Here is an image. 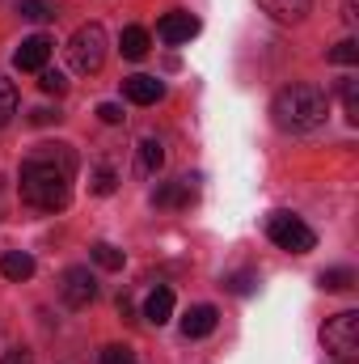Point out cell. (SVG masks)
<instances>
[{"label": "cell", "mask_w": 359, "mask_h": 364, "mask_svg": "<svg viewBox=\"0 0 359 364\" xmlns=\"http://www.w3.org/2000/svg\"><path fill=\"white\" fill-rule=\"evenodd\" d=\"M55 119H60V114H55V110H47V106L30 110V123H34V127H47V123H55Z\"/></svg>", "instance_id": "28"}, {"label": "cell", "mask_w": 359, "mask_h": 364, "mask_svg": "<svg viewBox=\"0 0 359 364\" xmlns=\"http://www.w3.org/2000/svg\"><path fill=\"white\" fill-rule=\"evenodd\" d=\"M148 47H153V38H148L144 26H127V30L118 34V51H123V60H144Z\"/></svg>", "instance_id": "13"}, {"label": "cell", "mask_w": 359, "mask_h": 364, "mask_svg": "<svg viewBox=\"0 0 359 364\" xmlns=\"http://www.w3.org/2000/svg\"><path fill=\"white\" fill-rule=\"evenodd\" d=\"M161 166H165V149L157 140H140V170L144 174H157Z\"/></svg>", "instance_id": "17"}, {"label": "cell", "mask_w": 359, "mask_h": 364, "mask_svg": "<svg viewBox=\"0 0 359 364\" xmlns=\"http://www.w3.org/2000/svg\"><path fill=\"white\" fill-rule=\"evenodd\" d=\"M77 153L68 144H38V153L21 166V203L38 212H64L72 199Z\"/></svg>", "instance_id": "1"}, {"label": "cell", "mask_w": 359, "mask_h": 364, "mask_svg": "<svg viewBox=\"0 0 359 364\" xmlns=\"http://www.w3.org/2000/svg\"><path fill=\"white\" fill-rule=\"evenodd\" d=\"M97 360L101 364H136V352H131L127 343H106V348L97 352Z\"/></svg>", "instance_id": "21"}, {"label": "cell", "mask_w": 359, "mask_h": 364, "mask_svg": "<svg viewBox=\"0 0 359 364\" xmlns=\"http://www.w3.org/2000/svg\"><path fill=\"white\" fill-rule=\"evenodd\" d=\"M114 186H118V174H114L110 166H97V170H93V178H89V191H93V195H110Z\"/></svg>", "instance_id": "22"}, {"label": "cell", "mask_w": 359, "mask_h": 364, "mask_svg": "<svg viewBox=\"0 0 359 364\" xmlns=\"http://www.w3.org/2000/svg\"><path fill=\"white\" fill-rule=\"evenodd\" d=\"M216 322H220L216 305H194V309L182 318V335H186V339H203V335L216 331Z\"/></svg>", "instance_id": "10"}, {"label": "cell", "mask_w": 359, "mask_h": 364, "mask_svg": "<svg viewBox=\"0 0 359 364\" xmlns=\"http://www.w3.org/2000/svg\"><path fill=\"white\" fill-rule=\"evenodd\" d=\"M17 13H21L26 21H51V17H55V9H51L47 0H21Z\"/></svg>", "instance_id": "20"}, {"label": "cell", "mask_w": 359, "mask_h": 364, "mask_svg": "<svg viewBox=\"0 0 359 364\" xmlns=\"http://www.w3.org/2000/svg\"><path fill=\"white\" fill-rule=\"evenodd\" d=\"M89 255H93V263L106 267V272H123V263H127V255H123L118 246H110V242H97Z\"/></svg>", "instance_id": "16"}, {"label": "cell", "mask_w": 359, "mask_h": 364, "mask_svg": "<svg viewBox=\"0 0 359 364\" xmlns=\"http://www.w3.org/2000/svg\"><path fill=\"white\" fill-rule=\"evenodd\" d=\"M267 237L279 250H287V255H309V250L317 246V233H313L300 216H292V212H275V216H270Z\"/></svg>", "instance_id": "4"}, {"label": "cell", "mask_w": 359, "mask_h": 364, "mask_svg": "<svg viewBox=\"0 0 359 364\" xmlns=\"http://www.w3.org/2000/svg\"><path fill=\"white\" fill-rule=\"evenodd\" d=\"M123 93H127V102H136V106H153V102H161L165 97V85L157 81V77H127L123 81Z\"/></svg>", "instance_id": "9"}, {"label": "cell", "mask_w": 359, "mask_h": 364, "mask_svg": "<svg viewBox=\"0 0 359 364\" xmlns=\"http://www.w3.org/2000/svg\"><path fill=\"white\" fill-rule=\"evenodd\" d=\"M60 296H64L68 309H85V305H93L97 279L89 275V267H68V272L60 275Z\"/></svg>", "instance_id": "6"}, {"label": "cell", "mask_w": 359, "mask_h": 364, "mask_svg": "<svg viewBox=\"0 0 359 364\" xmlns=\"http://www.w3.org/2000/svg\"><path fill=\"white\" fill-rule=\"evenodd\" d=\"M190 178H178V182H165V186H157V195H153V203L157 208H186L190 203Z\"/></svg>", "instance_id": "15"}, {"label": "cell", "mask_w": 359, "mask_h": 364, "mask_svg": "<svg viewBox=\"0 0 359 364\" xmlns=\"http://www.w3.org/2000/svg\"><path fill=\"white\" fill-rule=\"evenodd\" d=\"M224 284H228V292H241V296H245V292H254V275H250V272H237V275H228Z\"/></svg>", "instance_id": "25"}, {"label": "cell", "mask_w": 359, "mask_h": 364, "mask_svg": "<svg viewBox=\"0 0 359 364\" xmlns=\"http://www.w3.org/2000/svg\"><path fill=\"white\" fill-rule=\"evenodd\" d=\"M326 114H330V93L321 85H309V81L283 85L270 102V119L283 132H313L326 123Z\"/></svg>", "instance_id": "2"}, {"label": "cell", "mask_w": 359, "mask_h": 364, "mask_svg": "<svg viewBox=\"0 0 359 364\" xmlns=\"http://www.w3.org/2000/svg\"><path fill=\"white\" fill-rule=\"evenodd\" d=\"M13 114H17V90H13V81L0 77V127H4Z\"/></svg>", "instance_id": "23"}, {"label": "cell", "mask_w": 359, "mask_h": 364, "mask_svg": "<svg viewBox=\"0 0 359 364\" xmlns=\"http://www.w3.org/2000/svg\"><path fill=\"white\" fill-rule=\"evenodd\" d=\"M47 60H51V43H47L43 34L26 38V43L17 47V55H13V64H17L21 73H43V68H47Z\"/></svg>", "instance_id": "8"}, {"label": "cell", "mask_w": 359, "mask_h": 364, "mask_svg": "<svg viewBox=\"0 0 359 364\" xmlns=\"http://www.w3.org/2000/svg\"><path fill=\"white\" fill-rule=\"evenodd\" d=\"M97 119L114 127V123H123V106H118V102H101V106H97Z\"/></svg>", "instance_id": "26"}, {"label": "cell", "mask_w": 359, "mask_h": 364, "mask_svg": "<svg viewBox=\"0 0 359 364\" xmlns=\"http://www.w3.org/2000/svg\"><path fill=\"white\" fill-rule=\"evenodd\" d=\"M330 64H343V68H347V64H359V43L355 38L334 43V47H330Z\"/></svg>", "instance_id": "19"}, {"label": "cell", "mask_w": 359, "mask_h": 364, "mask_svg": "<svg viewBox=\"0 0 359 364\" xmlns=\"http://www.w3.org/2000/svg\"><path fill=\"white\" fill-rule=\"evenodd\" d=\"M321 288L326 292H347V288H355V272L351 267H330V272H321Z\"/></svg>", "instance_id": "18"}, {"label": "cell", "mask_w": 359, "mask_h": 364, "mask_svg": "<svg viewBox=\"0 0 359 364\" xmlns=\"http://www.w3.org/2000/svg\"><path fill=\"white\" fill-rule=\"evenodd\" d=\"M0 364H34V356H30L26 348H9V352L0 356Z\"/></svg>", "instance_id": "27"}, {"label": "cell", "mask_w": 359, "mask_h": 364, "mask_svg": "<svg viewBox=\"0 0 359 364\" xmlns=\"http://www.w3.org/2000/svg\"><path fill=\"white\" fill-rule=\"evenodd\" d=\"M258 4L267 9L275 21H283V26L304 21V17H309V9H313V0H258Z\"/></svg>", "instance_id": "12"}, {"label": "cell", "mask_w": 359, "mask_h": 364, "mask_svg": "<svg viewBox=\"0 0 359 364\" xmlns=\"http://www.w3.org/2000/svg\"><path fill=\"white\" fill-rule=\"evenodd\" d=\"M343 21H347V26H355V21H359V13H355V0H343Z\"/></svg>", "instance_id": "29"}, {"label": "cell", "mask_w": 359, "mask_h": 364, "mask_svg": "<svg viewBox=\"0 0 359 364\" xmlns=\"http://www.w3.org/2000/svg\"><path fill=\"white\" fill-rule=\"evenodd\" d=\"M68 64H72V73H81V77L101 73V64H106V30H101L97 21H85V26L68 38Z\"/></svg>", "instance_id": "3"}, {"label": "cell", "mask_w": 359, "mask_h": 364, "mask_svg": "<svg viewBox=\"0 0 359 364\" xmlns=\"http://www.w3.org/2000/svg\"><path fill=\"white\" fill-rule=\"evenodd\" d=\"M38 90H43V93H55V97H60V93L68 90V77H64V73H51V68H43V73H38Z\"/></svg>", "instance_id": "24"}, {"label": "cell", "mask_w": 359, "mask_h": 364, "mask_svg": "<svg viewBox=\"0 0 359 364\" xmlns=\"http://www.w3.org/2000/svg\"><path fill=\"white\" fill-rule=\"evenodd\" d=\"M170 318H174V288H153L148 301H144V322L165 326Z\"/></svg>", "instance_id": "11"}, {"label": "cell", "mask_w": 359, "mask_h": 364, "mask_svg": "<svg viewBox=\"0 0 359 364\" xmlns=\"http://www.w3.org/2000/svg\"><path fill=\"white\" fill-rule=\"evenodd\" d=\"M0 275L21 284V279H30V275H34V259H30L26 250H4V255H0Z\"/></svg>", "instance_id": "14"}, {"label": "cell", "mask_w": 359, "mask_h": 364, "mask_svg": "<svg viewBox=\"0 0 359 364\" xmlns=\"http://www.w3.org/2000/svg\"><path fill=\"white\" fill-rule=\"evenodd\" d=\"M321 343H326V352H334L338 360H355L359 356V314L355 309L334 314V318L321 326Z\"/></svg>", "instance_id": "5"}, {"label": "cell", "mask_w": 359, "mask_h": 364, "mask_svg": "<svg viewBox=\"0 0 359 364\" xmlns=\"http://www.w3.org/2000/svg\"><path fill=\"white\" fill-rule=\"evenodd\" d=\"M157 34L165 38V43H190L194 34H199V17H190V13H182V9H174V13H165L161 21H157Z\"/></svg>", "instance_id": "7"}]
</instances>
